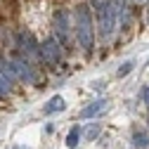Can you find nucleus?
<instances>
[{
	"label": "nucleus",
	"instance_id": "2",
	"mask_svg": "<svg viewBox=\"0 0 149 149\" xmlns=\"http://www.w3.org/2000/svg\"><path fill=\"white\" fill-rule=\"evenodd\" d=\"M76 140H78V130H71V135H69V147H76Z\"/></svg>",
	"mask_w": 149,
	"mask_h": 149
},
{
	"label": "nucleus",
	"instance_id": "1",
	"mask_svg": "<svg viewBox=\"0 0 149 149\" xmlns=\"http://www.w3.org/2000/svg\"><path fill=\"white\" fill-rule=\"evenodd\" d=\"M59 107H64V100H62V97H54V100L50 102V107H47L45 111H54V109H59Z\"/></svg>",
	"mask_w": 149,
	"mask_h": 149
}]
</instances>
